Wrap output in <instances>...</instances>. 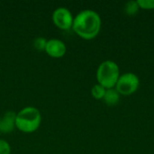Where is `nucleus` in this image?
I'll return each mask as SVG.
<instances>
[{
    "instance_id": "12",
    "label": "nucleus",
    "mask_w": 154,
    "mask_h": 154,
    "mask_svg": "<svg viewBox=\"0 0 154 154\" xmlns=\"http://www.w3.org/2000/svg\"><path fill=\"white\" fill-rule=\"evenodd\" d=\"M140 9L143 10H153L154 0H137Z\"/></svg>"
},
{
    "instance_id": "3",
    "label": "nucleus",
    "mask_w": 154,
    "mask_h": 154,
    "mask_svg": "<svg viewBox=\"0 0 154 154\" xmlns=\"http://www.w3.org/2000/svg\"><path fill=\"white\" fill-rule=\"evenodd\" d=\"M97 84L106 89L114 88L120 77V69L116 62L107 60L101 62L97 69Z\"/></svg>"
},
{
    "instance_id": "10",
    "label": "nucleus",
    "mask_w": 154,
    "mask_h": 154,
    "mask_svg": "<svg viewBox=\"0 0 154 154\" xmlns=\"http://www.w3.org/2000/svg\"><path fill=\"white\" fill-rule=\"evenodd\" d=\"M106 88L102 87L99 84H96L92 87L91 88V96L97 99V100H101L104 98V96L106 94Z\"/></svg>"
},
{
    "instance_id": "6",
    "label": "nucleus",
    "mask_w": 154,
    "mask_h": 154,
    "mask_svg": "<svg viewBox=\"0 0 154 154\" xmlns=\"http://www.w3.org/2000/svg\"><path fill=\"white\" fill-rule=\"evenodd\" d=\"M50 57L54 59L62 58L67 51L66 44L59 39H51L47 40L45 51H44Z\"/></svg>"
},
{
    "instance_id": "11",
    "label": "nucleus",
    "mask_w": 154,
    "mask_h": 154,
    "mask_svg": "<svg viewBox=\"0 0 154 154\" xmlns=\"http://www.w3.org/2000/svg\"><path fill=\"white\" fill-rule=\"evenodd\" d=\"M46 43H47V40L45 38H43V37H37L32 42L33 48L35 50H37L38 51H45Z\"/></svg>"
},
{
    "instance_id": "13",
    "label": "nucleus",
    "mask_w": 154,
    "mask_h": 154,
    "mask_svg": "<svg viewBox=\"0 0 154 154\" xmlns=\"http://www.w3.org/2000/svg\"><path fill=\"white\" fill-rule=\"evenodd\" d=\"M0 154H11V146L5 140L0 139Z\"/></svg>"
},
{
    "instance_id": "2",
    "label": "nucleus",
    "mask_w": 154,
    "mask_h": 154,
    "mask_svg": "<svg viewBox=\"0 0 154 154\" xmlns=\"http://www.w3.org/2000/svg\"><path fill=\"white\" fill-rule=\"evenodd\" d=\"M42 123V115L34 106H26L16 113L15 128L25 134H32L38 130Z\"/></svg>"
},
{
    "instance_id": "4",
    "label": "nucleus",
    "mask_w": 154,
    "mask_h": 154,
    "mask_svg": "<svg viewBox=\"0 0 154 154\" xmlns=\"http://www.w3.org/2000/svg\"><path fill=\"white\" fill-rule=\"evenodd\" d=\"M139 87V77L133 72H126L120 75L115 88L121 96H131L138 90Z\"/></svg>"
},
{
    "instance_id": "7",
    "label": "nucleus",
    "mask_w": 154,
    "mask_h": 154,
    "mask_svg": "<svg viewBox=\"0 0 154 154\" xmlns=\"http://www.w3.org/2000/svg\"><path fill=\"white\" fill-rule=\"evenodd\" d=\"M16 113L14 111L5 112L0 118V134H10L15 128Z\"/></svg>"
},
{
    "instance_id": "1",
    "label": "nucleus",
    "mask_w": 154,
    "mask_h": 154,
    "mask_svg": "<svg viewBox=\"0 0 154 154\" xmlns=\"http://www.w3.org/2000/svg\"><path fill=\"white\" fill-rule=\"evenodd\" d=\"M101 17L94 10L80 11L74 17L72 30L80 38L89 41L96 38L101 30Z\"/></svg>"
},
{
    "instance_id": "8",
    "label": "nucleus",
    "mask_w": 154,
    "mask_h": 154,
    "mask_svg": "<svg viewBox=\"0 0 154 154\" xmlns=\"http://www.w3.org/2000/svg\"><path fill=\"white\" fill-rule=\"evenodd\" d=\"M121 95L118 93V91L114 88H109L106 90V94L104 96V102L110 106H114L119 103Z\"/></svg>"
},
{
    "instance_id": "5",
    "label": "nucleus",
    "mask_w": 154,
    "mask_h": 154,
    "mask_svg": "<svg viewBox=\"0 0 154 154\" xmlns=\"http://www.w3.org/2000/svg\"><path fill=\"white\" fill-rule=\"evenodd\" d=\"M52 22L56 27L60 30L68 31L72 28L74 16L66 7H58L52 13Z\"/></svg>"
},
{
    "instance_id": "9",
    "label": "nucleus",
    "mask_w": 154,
    "mask_h": 154,
    "mask_svg": "<svg viewBox=\"0 0 154 154\" xmlns=\"http://www.w3.org/2000/svg\"><path fill=\"white\" fill-rule=\"evenodd\" d=\"M139 9H140V7H139L137 1H134V0L128 1L125 5V13L129 16L135 15L138 13Z\"/></svg>"
}]
</instances>
